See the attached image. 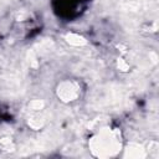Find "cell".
Returning a JSON list of instances; mask_svg holds the SVG:
<instances>
[{
  "mask_svg": "<svg viewBox=\"0 0 159 159\" xmlns=\"http://www.w3.org/2000/svg\"><path fill=\"white\" fill-rule=\"evenodd\" d=\"M91 0H53L55 12L63 19H75L80 16Z\"/></svg>",
  "mask_w": 159,
  "mask_h": 159,
  "instance_id": "6da1fadb",
  "label": "cell"
}]
</instances>
